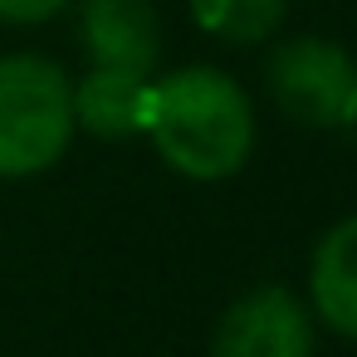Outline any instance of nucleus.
<instances>
[{
	"label": "nucleus",
	"instance_id": "obj_3",
	"mask_svg": "<svg viewBox=\"0 0 357 357\" xmlns=\"http://www.w3.org/2000/svg\"><path fill=\"white\" fill-rule=\"evenodd\" d=\"M264 89L298 128H357V64L333 40H279L264 59Z\"/></svg>",
	"mask_w": 357,
	"mask_h": 357
},
{
	"label": "nucleus",
	"instance_id": "obj_8",
	"mask_svg": "<svg viewBox=\"0 0 357 357\" xmlns=\"http://www.w3.org/2000/svg\"><path fill=\"white\" fill-rule=\"evenodd\" d=\"M289 0H191V15L206 35L225 45H264L279 35Z\"/></svg>",
	"mask_w": 357,
	"mask_h": 357
},
{
	"label": "nucleus",
	"instance_id": "obj_1",
	"mask_svg": "<svg viewBox=\"0 0 357 357\" xmlns=\"http://www.w3.org/2000/svg\"><path fill=\"white\" fill-rule=\"evenodd\" d=\"M142 132L157 142L162 162L191 181H225L255 152L250 93L220 69H176L147 84Z\"/></svg>",
	"mask_w": 357,
	"mask_h": 357
},
{
	"label": "nucleus",
	"instance_id": "obj_6",
	"mask_svg": "<svg viewBox=\"0 0 357 357\" xmlns=\"http://www.w3.org/2000/svg\"><path fill=\"white\" fill-rule=\"evenodd\" d=\"M147 84L142 74L128 69H89L74 84V128L93 132V137H132L142 132V113H147Z\"/></svg>",
	"mask_w": 357,
	"mask_h": 357
},
{
	"label": "nucleus",
	"instance_id": "obj_5",
	"mask_svg": "<svg viewBox=\"0 0 357 357\" xmlns=\"http://www.w3.org/2000/svg\"><path fill=\"white\" fill-rule=\"evenodd\" d=\"M79 35H84L89 64L152 79L162 54V25L152 0H84Z\"/></svg>",
	"mask_w": 357,
	"mask_h": 357
},
{
	"label": "nucleus",
	"instance_id": "obj_2",
	"mask_svg": "<svg viewBox=\"0 0 357 357\" xmlns=\"http://www.w3.org/2000/svg\"><path fill=\"white\" fill-rule=\"evenodd\" d=\"M74 84L54 59H0V181L40 176L74 137Z\"/></svg>",
	"mask_w": 357,
	"mask_h": 357
},
{
	"label": "nucleus",
	"instance_id": "obj_4",
	"mask_svg": "<svg viewBox=\"0 0 357 357\" xmlns=\"http://www.w3.org/2000/svg\"><path fill=\"white\" fill-rule=\"evenodd\" d=\"M211 357H313V318L279 284L250 289L220 313Z\"/></svg>",
	"mask_w": 357,
	"mask_h": 357
},
{
	"label": "nucleus",
	"instance_id": "obj_7",
	"mask_svg": "<svg viewBox=\"0 0 357 357\" xmlns=\"http://www.w3.org/2000/svg\"><path fill=\"white\" fill-rule=\"evenodd\" d=\"M308 294H313L318 318L333 333L357 342V215L333 225L318 240L313 264H308Z\"/></svg>",
	"mask_w": 357,
	"mask_h": 357
},
{
	"label": "nucleus",
	"instance_id": "obj_9",
	"mask_svg": "<svg viewBox=\"0 0 357 357\" xmlns=\"http://www.w3.org/2000/svg\"><path fill=\"white\" fill-rule=\"evenodd\" d=\"M69 0H0V20L6 25H40L50 15H59Z\"/></svg>",
	"mask_w": 357,
	"mask_h": 357
}]
</instances>
